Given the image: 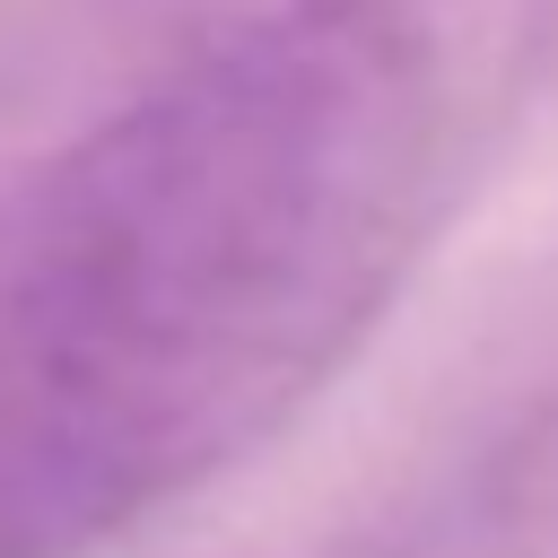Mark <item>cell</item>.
Returning <instances> with one entry per match:
<instances>
[{"label": "cell", "instance_id": "6da1fadb", "mask_svg": "<svg viewBox=\"0 0 558 558\" xmlns=\"http://www.w3.org/2000/svg\"><path fill=\"white\" fill-rule=\"evenodd\" d=\"M445 183L427 0H244L0 183V558H105L384 323Z\"/></svg>", "mask_w": 558, "mask_h": 558}, {"label": "cell", "instance_id": "7a4b0ae2", "mask_svg": "<svg viewBox=\"0 0 558 558\" xmlns=\"http://www.w3.org/2000/svg\"><path fill=\"white\" fill-rule=\"evenodd\" d=\"M357 558H558V366Z\"/></svg>", "mask_w": 558, "mask_h": 558}]
</instances>
